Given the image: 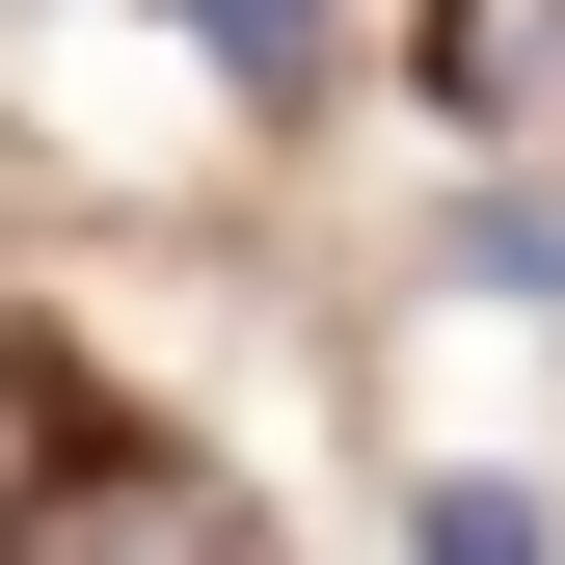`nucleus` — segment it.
<instances>
[{
    "mask_svg": "<svg viewBox=\"0 0 565 565\" xmlns=\"http://www.w3.org/2000/svg\"><path fill=\"white\" fill-rule=\"evenodd\" d=\"M431 565H539V512L512 484H431Z\"/></svg>",
    "mask_w": 565,
    "mask_h": 565,
    "instance_id": "obj_5",
    "label": "nucleus"
},
{
    "mask_svg": "<svg viewBox=\"0 0 565 565\" xmlns=\"http://www.w3.org/2000/svg\"><path fill=\"white\" fill-rule=\"evenodd\" d=\"M162 28H189V54H216V82H243V108H297V82H323V0H162Z\"/></svg>",
    "mask_w": 565,
    "mask_h": 565,
    "instance_id": "obj_3",
    "label": "nucleus"
},
{
    "mask_svg": "<svg viewBox=\"0 0 565 565\" xmlns=\"http://www.w3.org/2000/svg\"><path fill=\"white\" fill-rule=\"evenodd\" d=\"M0 565H269V539H243V484H189V458H54V512Z\"/></svg>",
    "mask_w": 565,
    "mask_h": 565,
    "instance_id": "obj_1",
    "label": "nucleus"
},
{
    "mask_svg": "<svg viewBox=\"0 0 565 565\" xmlns=\"http://www.w3.org/2000/svg\"><path fill=\"white\" fill-rule=\"evenodd\" d=\"M431 82H458L484 135H539V108H565V0H431Z\"/></svg>",
    "mask_w": 565,
    "mask_h": 565,
    "instance_id": "obj_2",
    "label": "nucleus"
},
{
    "mask_svg": "<svg viewBox=\"0 0 565 565\" xmlns=\"http://www.w3.org/2000/svg\"><path fill=\"white\" fill-rule=\"evenodd\" d=\"M458 297H565V189H484V216H458Z\"/></svg>",
    "mask_w": 565,
    "mask_h": 565,
    "instance_id": "obj_4",
    "label": "nucleus"
}]
</instances>
